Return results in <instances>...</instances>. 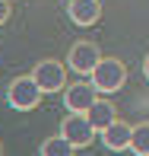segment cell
Here are the masks:
<instances>
[{"label": "cell", "instance_id": "obj_1", "mask_svg": "<svg viewBox=\"0 0 149 156\" xmlns=\"http://www.w3.org/2000/svg\"><path fill=\"white\" fill-rule=\"evenodd\" d=\"M41 96H45V89L38 86V80H35L32 73L29 76H16V80L6 86V102L16 112H32L35 105L41 102Z\"/></svg>", "mask_w": 149, "mask_h": 156}, {"label": "cell", "instance_id": "obj_2", "mask_svg": "<svg viewBox=\"0 0 149 156\" xmlns=\"http://www.w3.org/2000/svg\"><path fill=\"white\" fill-rule=\"evenodd\" d=\"M89 76H92V86L108 96V93H117L127 83V67H124V61H117V58H102Z\"/></svg>", "mask_w": 149, "mask_h": 156}, {"label": "cell", "instance_id": "obj_3", "mask_svg": "<svg viewBox=\"0 0 149 156\" xmlns=\"http://www.w3.org/2000/svg\"><path fill=\"white\" fill-rule=\"evenodd\" d=\"M60 134L76 147V150H83V147L92 144V137H95L98 131L92 127V121H89L86 112H67V115H63V121H60Z\"/></svg>", "mask_w": 149, "mask_h": 156}, {"label": "cell", "instance_id": "obj_4", "mask_svg": "<svg viewBox=\"0 0 149 156\" xmlns=\"http://www.w3.org/2000/svg\"><path fill=\"white\" fill-rule=\"evenodd\" d=\"M32 76L38 80V86L45 89V96H51V93H60L63 89V83H67V67H63L60 61H54V58H45V61L35 64Z\"/></svg>", "mask_w": 149, "mask_h": 156}, {"label": "cell", "instance_id": "obj_5", "mask_svg": "<svg viewBox=\"0 0 149 156\" xmlns=\"http://www.w3.org/2000/svg\"><path fill=\"white\" fill-rule=\"evenodd\" d=\"M98 61H102V51H98L95 41H76L70 48V54H67V67L73 73H80V76H89Z\"/></svg>", "mask_w": 149, "mask_h": 156}, {"label": "cell", "instance_id": "obj_6", "mask_svg": "<svg viewBox=\"0 0 149 156\" xmlns=\"http://www.w3.org/2000/svg\"><path fill=\"white\" fill-rule=\"evenodd\" d=\"M95 99H98V89L92 86V83L80 80V83H70V86H67L63 105H67V112H89Z\"/></svg>", "mask_w": 149, "mask_h": 156}, {"label": "cell", "instance_id": "obj_7", "mask_svg": "<svg viewBox=\"0 0 149 156\" xmlns=\"http://www.w3.org/2000/svg\"><path fill=\"white\" fill-rule=\"evenodd\" d=\"M130 134H133V124H124V121H111V124L102 131V144H105V150H111V153L130 150Z\"/></svg>", "mask_w": 149, "mask_h": 156}, {"label": "cell", "instance_id": "obj_8", "mask_svg": "<svg viewBox=\"0 0 149 156\" xmlns=\"http://www.w3.org/2000/svg\"><path fill=\"white\" fill-rule=\"evenodd\" d=\"M67 16H70V23H76V26H92L102 16V3H98V0H70L67 3Z\"/></svg>", "mask_w": 149, "mask_h": 156}, {"label": "cell", "instance_id": "obj_9", "mask_svg": "<svg viewBox=\"0 0 149 156\" xmlns=\"http://www.w3.org/2000/svg\"><path fill=\"white\" fill-rule=\"evenodd\" d=\"M86 115H89V121H92V127H95L98 134H102L111 121H117V112H114V105H111L108 99H95V102H92V108L86 112Z\"/></svg>", "mask_w": 149, "mask_h": 156}, {"label": "cell", "instance_id": "obj_10", "mask_svg": "<svg viewBox=\"0 0 149 156\" xmlns=\"http://www.w3.org/2000/svg\"><path fill=\"white\" fill-rule=\"evenodd\" d=\"M73 150H76V147L70 144L63 134H57V137H48L45 144L38 147V153H41V156H70Z\"/></svg>", "mask_w": 149, "mask_h": 156}, {"label": "cell", "instance_id": "obj_11", "mask_svg": "<svg viewBox=\"0 0 149 156\" xmlns=\"http://www.w3.org/2000/svg\"><path fill=\"white\" fill-rule=\"evenodd\" d=\"M130 150L137 153V156H149V121L133 124V134H130Z\"/></svg>", "mask_w": 149, "mask_h": 156}, {"label": "cell", "instance_id": "obj_12", "mask_svg": "<svg viewBox=\"0 0 149 156\" xmlns=\"http://www.w3.org/2000/svg\"><path fill=\"white\" fill-rule=\"evenodd\" d=\"M10 19V0H0V26Z\"/></svg>", "mask_w": 149, "mask_h": 156}, {"label": "cell", "instance_id": "obj_13", "mask_svg": "<svg viewBox=\"0 0 149 156\" xmlns=\"http://www.w3.org/2000/svg\"><path fill=\"white\" fill-rule=\"evenodd\" d=\"M143 73H146V80H149V54H146V61H143Z\"/></svg>", "mask_w": 149, "mask_h": 156}, {"label": "cell", "instance_id": "obj_14", "mask_svg": "<svg viewBox=\"0 0 149 156\" xmlns=\"http://www.w3.org/2000/svg\"><path fill=\"white\" fill-rule=\"evenodd\" d=\"M0 156H3V140H0Z\"/></svg>", "mask_w": 149, "mask_h": 156}]
</instances>
